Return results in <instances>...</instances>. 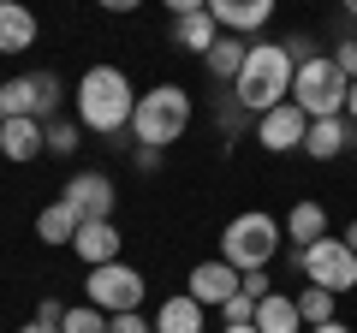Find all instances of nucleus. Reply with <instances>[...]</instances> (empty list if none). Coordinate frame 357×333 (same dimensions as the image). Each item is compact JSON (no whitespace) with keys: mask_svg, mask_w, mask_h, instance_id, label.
<instances>
[{"mask_svg":"<svg viewBox=\"0 0 357 333\" xmlns=\"http://www.w3.org/2000/svg\"><path fill=\"white\" fill-rule=\"evenodd\" d=\"M292 77H298V60L286 54V42H250L244 72L232 77V102H238L244 114L262 119L268 107L292 102Z\"/></svg>","mask_w":357,"mask_h":333,"instance_id":"f257e3e1","label":"nucleus"},{"mask_svg":"<svg viewBox=\"0 0 357 333\" xmlns=\"http://www.w3.org/2000/svg\"><path fill=\"white\" fill-rule=\"evenodd\" d=\"M77 125L102 131V137H119V131H131V114H137V90H131V77L119 72V65H89L84 77H77Z\"/></svg>","mask_w":357,"mask_h":333,"instance_id":"f03ea898","label":"nucleus"},{"mask_svg":"<svg viewBox=\"0 0 357 333\" xmlns=\"http://www.w3.org/2000/svg\"><path fill=\"white\" fill-rule=\"evenodd\" d=\"M191 131V90L185 84H155L149 95H137V114H131V143H178Z\"/></svg>","mask_w":357,"mask_h":333,"instance_id":"7ed1b4c3","label":"nucleus"},{"mask_svg":"<svg viewBox=\"0 0 357 333\" xmlns=\"http://www.w3.org/2000/svg\"><path fill=\"white\" fill-rule=\"evenodd\" d=\"M280 232H286V226H280L274 215H262V208L232 215L227 232H220V262H232L238 274L268 268V262H274V250H280Z\"/></svg>","mask_w":357,"mask_h":333,"instance_id":"20e7f679","label":"nucleus"},{"mask_svg":"<svg viewBox=\"0 0 357 333\" xmlns=\"http://www.w3.org/2000/svg\"><path fill=\"white\" fill-rule=\"evenodd\" d=\"M345 95H351V77L333 65V54H316V60L298 65V77H292V102L304 107L310 119H333V114H345Z\"/></svg>","mask_w":357,"mask_h":333,"instance_id":"39448f33","label":"nucleus"},{"mask_svg":"<svg viewBox=\"0 0 357 333\" xmlns=\"http://www.w3.org/2000/svg\"><path fill=\"white\" fill-rule=\"evenodd\" d=\"M292 268L304 274L310 286H328L333 297H345L357 286V250L345 238H316L310 250H292Z\"/></svg>","mask_w":357,"mask_h":333,"instance_id":"423d86ee","label":"nucleus"},{"mask_svg":"<svg viewBox=\"0 0 357 333\" xmlns=\"http://www.w3.org/2000/svg\"><path fill=\"white\" fill-rule=\"evenodd\" d=\"M89 304L102 309V316H131V309H143V274L126 268V262H102V268H89Z\"/></svg>","mask_w":357,"mask_h":333,"instance_id":"0eeeda50","label":"nucleus"},{"mask_svg":"<svg viewBox=\"0 0 357 333\" xmlns=\"http://www.w3.org/2000/svg\"><path fill=\"white\" fill-rule=\"evenodd\" d=\"M310 137V114L298 102H280V107H268L262 119H256V143H262L268 155H286V149H304Z\"/></svg>","mask_w":357,"mask_h":333,"instance_id":"6e6552de","label":"nucleus"},{"mask_svg":"<svg viewBox=\"0 0 357 333\" xmlns=\"http://www.w3.org/2000/svg\"><path fill=\"white\" fill-rule=\"evenodd\" d=\"M238 280H244V274L232 268V262H220V256H215V262H197V268H191L185 292H191V297H197L203 309H220V304H227L232 292H238Z\"/></svg>","mask_w":357,"mask_h":333,"instance_id":"1a4fd4ad","label":"nucleus"},{"mask_svg":"<svg viewBox=\"0 0 357 333\" xmlns=\"http://www.w3.org/2000/svg\"><path fill=\"white\" fill-rule=\"evenodd\" d=\"M60 196H66L84 220H114V179H107V173H77Z\"/></svg>","mask_w":357,"mask_h":333,"instance_id":"9d476101","label":"nucleus"},{"mask_svg":"<svg viewBox=\"0 0 357 333\" xmlns=\"http://www.w3.org/2000/svg\"><path fill=\"white\" fill-rule=\"evenodd\" d=\"M357 143V125L345 114H333V119H310V137H304V155L310 161H340L345 149Z\"/></svg>","mask_w":357,"mask_h":333,"instance_id":"9b49d317","label":"nucleus"},{"mask_svg":"<svg viewBox=\"0 0 357 333\" xmlns=\"http://www.w3.org/2000/svg\"><path fill=\"white\" fill-rule=\"evenodd\" d=\"M208 13H215V24L227 36H250V30H262L274 18V0H208Z\"/></svg>","mask_w":357,"mask_h":333,"instance_id":"f8f14e48","label":"nucleus"},{"mask_svg":"<svg viewBox=\"0 0 357 333\" xmlns=\"http://www.w3.org/2000/svg\"><path fill=\"white\" fill-rule=\"evenodd\" d=\"M48 149V125L42 119H0V155L6 161H36Z\"/></svg>","mask_w":357,"mask_h":333,"instance_id":"ddd939ff","label":"nucleus"},{"mask_svg":"<svg viewBox=\"0 0 357 333\" xmlns=\"http://www.w3.org/2000/svg\"><path fill=\"white\" fill-rule=\"evenodd\" d=\"M119 244H126V238H119L114 220H84L77 238H72V250L89 262V268H102V262H119Z\"/></svg>","mask_w":357,"mask_h":333,"instance_id":"4468645a","label":"nucleus"},{"mask_svg":"<svg viewBox=\"0 0 357 333\" xmlns=\"http://www.w3.org/2000/svg\"><path fill=\"white\" fill-rule=\"evenodd\" d=\"M36 48V13L18 0H0V54H24Z\"/></svg>","mask_w":357,"mask_h":333,"instance_id":"2eb2a0df","label":"nucleus"},{"mask_svg":"<svg viewBox=\"0 0 357 333\" xmlns=\"http://www.w3.org/2000/svg\"><path fill=\"white\" fill-rule=\"evenodd\" d=\"M155 333H203V304H197L191 292L167 297V304L155 309Z\"/></svg>","mask_w":357,"mask_h":333,"instance_id":"dca6fc26","label":"nucleus"},{"mask_svg":"<svg viewBox=\"0 0 357 333\" xmlns=\"http://www.w3.org/2000/svg\"><path fill=\"white\" fill-rule=\"evenodd\" d=\"M298 327H304V316H298V297L268 292L262 304H256V333H298Z\"/></svg>","mask_w":357,"mask_h":333,"instance_id":"f3484780","label":"nucleus"},{"mask_svg":"<svg viewBox=\"0 0 357 333\" xmlns=\"http://www.w3.org/2000/svg\"><path fill=\"white\" fill-rule=\"evenodd\" d=\"M286 238H292V250H310L316 238H328V208H321V203H292V215H286Z\"/></svg>","mask_w":357,"mask_h":333,"instance_id":"a211bd4d","label":"nucleus"},{"mask_svg":"<svg viewBox=\"0 0 357 333\" xmlns=\"http://www.w3.org/2000/svg\"><path fill=\"white\" fill-rule=\"evenodd\" d=\"M173 42L185 54H208L220 42V24H215V13H185V18H173Z\"/></svg>","mask_w":357,"mask_h":333,"instance_id":"6ab92c4d","label":"nucleus"},{"mask_svg":"<svg viewBox=\"0 0 357 333\" xmlns=\"http://www.w3.org/2000/svg\"><path fill=\"white\" fill-rule=\"evenodd\" d=\"M77 226H84V215H77L66 196H60V203H48V208L36 215V238H42V244H72Z\"/></svg>","mask_w":357,"mask_h":333,"instance_id":"aec40b11","label":"nucleus"},{"mask_svg":"<svg viewBox=\"0 0 357 333\" xmlns=\"http://www.w3.org/2000/svg\"><path fill=\"white\" fill-rule=\"evenodd\" d=\"M244 54H250V42H244V36H220L215 48L203 54V65H208V72L220 77V84H232V77L244 72Z\"/></svg>","mask_w":357,"mask_h":333,"instance_id":"412c9836","label":"nucleus"},{"mask_svg":"<svg viewBox=\"0 0 357 333\" xmlns=\"http://www.w3.org/2000/svg\"><path fill=\"white\" fill-rule=\"evenodd\" d=\"M0 119H36V72L0 84Z\"/></svg>","mask_w":357,"mask_h":333,"instance_id":"4be33fe9","label":"nucleus"},{"mask_svg":"<svg viewBox=\"0 0 357 333\" xmlns=\"http://www.w3.org/2000/svg\"><path fill=\"white\" fill-rule=\"evenodd\" d=\"M333 304H340V297H333L328 286H304V292H298V316H304V327L333 321Z\"/></svg>","mask_w":357,"mask_h":333,"instance_id":"5701e85b","label":"nucleus"},{"mask_svg":"<svg viewBox=\"0 0 357 333\" xmlns=\"http://www.w3.org/2000/svg\"><path fill=\"white\" fill-rule=\"evenodd\" d=\"M60 77H54V72H36V119H42V125H54V119H60Z\"/></svg>","mask_w":357,"mask_h":333,"instance_id":"b1692460","label":"nucleus"},{"mask_svg":"<svg viewBox=\"0 0 357 333\" xmlns=\"http://www.w3.org/2000/svg\"><path fill=\"white\" fill-rule=\"evenodd\" d=\"M60 333H107V316H102L96 304H77V309H66Z\"/></svg>","mask_w":357,"mask_h":333,"instance_id":"393cba45","label":"nucleus"},{"mask_svg":"<svg viewBox=\"0 0 357 333\" xmlns=\"http://www.w3.org/2000/svg\"><path fill=\"white\" fill-rule=\"evenodd\" d=\"M238 321H256V297L244 292V280H238V292L220 304V327H238Z\"/></svg>","mask_w":357,"mask_h":333,"instance_id":"a878e982","label":"nucleus"},{"mask_svg":"<svg viewBox=\"0 0 357 333\" xmlns=\"http://www.w3.org/2000/svg\"><path fill=\"white\" fill-rule=\"evenodd\" d=\"M77 137H84V125H77V119H54V125H48V155H72Z\"/></svg>","mask_w":357,"mask_h":333,"instance_id":"bb28decb","label":"nucleus"},{"mask_svg":"<svg viewBox=\"0 0 357 333\" xmlns=\"http://www.w3.org/2000/svg\"><path fill=\"white\" fill-rule=\"evenodd\" d=\"M333 65H340V72H345V77L357 84V36H345L340 48H333Z\"/></svg>","mask_w":357,"mask_h":333,"instance_id":"cd10ccee","label":"nucleus"},{"mask_svg":"<svg viewBox=\"0 0 357 333\" xmlns=\"http://www.w3.org/2000/svg\"><path fill=\"white\" fill-rule=\"evenodd\" d=\"M107 333H155V327L137 316V309H131V316H107Z\"/></svg>","mask_w":357,"mask_h":333,"instance_id":"c85d7f7f","label":"nucleus"},{"mask_svg":"<svg viewBox=\"0 0 357 333\" xmlns=\"http://www.w3.org/2000/svg\"><path fill=\"white\" fill-rule=\"evenodd\" d=\"M244 292H250L256 304H262V297L274 292V280H268V268H250V274H244Z\"/></svg>","mask_w":357,"mask_h":333,"instance_id":"c756f323","label":"nucleus"},{"mask_svg":"<svg viewBox=\"0 0 357 333\" xmlns=\"http://www.w3.org/2000/svg\"><path fill=\"white\" fill-rule=\"evenodd\" d=\"M286 54H292V60L304 65V60H316L321 48H316V36H286Z\"/></svg>","mask_w":357,"mask_h":333,"instance_id":"7c9ffc66","label":"nucleus"},{"mask_svg":"<svg viewBox=\"0 0 357 333\" xmlns=\"http://www.w3.org/2000/svg\"><path fill=\"white\" fill-rule=\"evenodd\" d=\"M36 321H48V327H60V321H66V304H60V297H42V304H36Z\"/></svg>","mask_w":357,"mask_h":333,"instance_id":"2f4dec72","label":"nucleus"},{"mask_svg":"<svg viewBox=\"0 0 357 333\" xmlns=\"http://www.w3.org/2000/svg\"><path fill=\"white\" fill-rule=\"evenodd\" d=\"M131 161H137L143 173H155V166H161V149H155V143H137V149H131Z\"/></svg>","mask_w":357,"mask_h":333,"instance_id":"473e14b6","label":"nucleus"},{"mask_svg":"<svg viewBox=\"0 0 357 333\" xmlns=\"http://www.w3.org/2000/svg\"><path fill=\"white\" fill-rule=\"evenodd\" d=\"M161 6H167L173 18H185V13H208V0H161Z\"/></svg>","mask_w":357,"mask_h":333,"instance_id":"72a5a7b5","label":"nucleus"},{"mask_svg":"<svg viewBox=\"0 0 357 333\" xmlns=\"http://www.w3.org/2000/svg\"><path fill=\"white\" fill-rule=\"evenodd\" d=\"M96 6H107V13H137L143 0H96Z\"/></svg>","mask_w":357,"mask_h":333,"instance_id":"f704fd0d","label":"nucleus"},{"mask_svg":"<svg viewBox=\"0 0 357 333\" xmlns=\"http://www.w3.org/2000/svg\"><path fill=\"white\" fill-rule=\"evenodd\" d=\"M310 333H351L345 321H321V327H310Z\"/></svg>","mask_w":357,"mask_h":333,"instance_id":"c9c22d12","label":"nucleus"},{"mask_svg":"<svg viewBox=\"0 0 357 333\" xmlns=\"http://www.w3.org/2000/svg\"><path fill=\"white\" fill-rule=\"evenodd\" d=\"M18 333H60V327H48V321H30V327H18Z\"/></svg>","mask_w":357,"mask_h":333,"instance_id":"e433bc0d","label":"nucleus"},{"mask_svg":"<svg viewBox=\"0 0 357 333\" xmlns=\"http://www.w3.org/2000/svg\"><path fill=\"white\" fill-rule=\"evenodd\" d=\"M345 114H351V125H357V84H351V95H345Z\"/></svg>","mask_w":357,"mask_h":333,"instance_id":"4c0bfd02","label":"nucleus"},{"mask_svg":"<svg viewBox=\"0 0 357 333\" xmlns=\"http://www.w3.org/2000/svg\"><path fill=\"white\" fill-rule=\"evenodd\" d=\"M220 333H256V321H238V327H220Z\"/></svg>","mask_w":357,"mask_h":333,"instance_id":"58836bf2","label":"nucleus"},{"mask_svg":"<svg viewBox=\"0 0 357 333\" xmlns=\"http://www.w3.org/2000/svg\"><path fill=\"white\" fill-rule=\"evenodd\" d=\"M345 244H351V250H357V220H351V226H345Z\"/></svg>","mask_w":357,"mask_h":333,"instance_id":"ea45409f","label":"nucleus"},{"mask_svg":"<svg viewBox=\"0 0 357 333\" xmlns=\"http://www.w3.org/2000/svg\"><path fill=\"white\" fill-rule=\"evenodd\" d=\"M340 6H345V13H351V18H357V0H340Z\"/></svg>","mask_w":357,"mask_h":333,"instance_id":"a19ab883","label":"nucleus"}]
</instances>
